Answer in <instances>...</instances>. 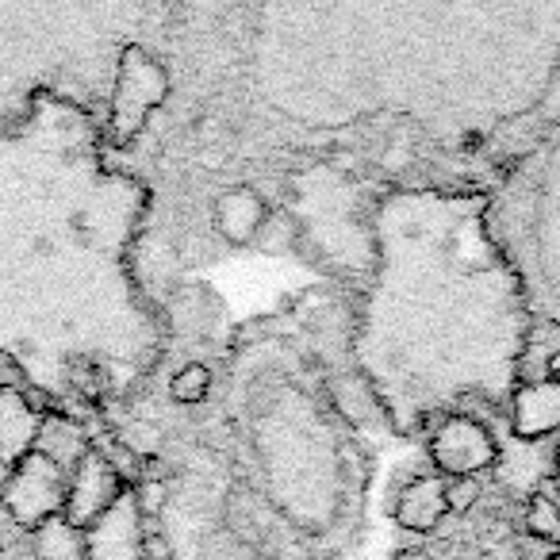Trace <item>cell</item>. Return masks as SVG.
<instances>
[{"label": "cell", "mask_w": 560, "mask_h": 560, "mask_svg": "<svg viewBox=\"0 0 560 560\" xmlns=\"http://www.w3.org/2000/svg\"><path fill=\"white\" fill-rule=\"evenodd\" d=\"M4 506L20 526L39 529L47 518H58L66 506V472L47 460L43 453H27L12 465V476L4 483Z\"/></svg>", "instance_id": "obj_1"}, {"label": "cell", "mask_w": 560, "mask_h": 560, "mask_svg": "<svg viewBox=\"0 0 560 560\" xmlns=\"http://www.w3.org/2000/svg\"><path fill=\"white\" fill-rule=\"evenodd\" d=\"M119 495H124V480L112 468V460H104L101 453H85L81 465L73 468V476L66 480L62 518L78 529H89L108 518L112 506L119 503Z\"/></svg>", "instance_id": "obj_2"}, {"label": "cell", "mask_w": 560, "mask_h": 560, "mask_svg": "<svg viewBox=\"0 0 560 560\" xmlns=\"http://www.w3.org/2000/svg\"><path fill=\"white\" fill-rule=\"evenodd\" d=\"M430 457L450 480H472L476 472H483L495 460V442L480 422L453 415L438 427L434 442H430Z\"/></svg>", "instance_id": "obj_3"}, {"label": "cell", "mask_w": 560, "mask_h": 560, "mask_svg": "<svg viewBox=\"0 0 560 560\" xmlns=\"http://www.w3.org/2000/svg\"><path fill=\"white\" fill-rule=\"evenodd\" d=\"M39 430L43 419L27 404V396H20L12 388H0V460L4 465L24 460L35 450V442H39Z\"/></svg>", "instance_id": "obj_4"}, {"label": "cell", "mask_w": 560, "mask_h": 560, "mask_svg": "<svg viewBox=\"0 0 560 560\" xmlns=\"http://www.w3.org/2000/svg\"><path fill=\"white\" fill-rule=\"evenodd\" d=\"M211 215H215V231L223 234L231 246H246V242H254L257 231L265 226L269 208H265V200L254 192V188L238 185V188H226V192L219 196Z\"/></svg>", "instance_id": "obj_5"}, {"label": "cell", "mask_w": 560, "mask_h": 560, "mask_svg": "<svg viewBox=\"0 0 560 560\" xmlns=\"http://www.w3.org/2000/svg\"><path fill=\"white\" fill-rule=\"evenodd\" d=\"M450 514V499H445V480L442 476H419L411 480L396 499V522L404 529H434L438 522Z\"/></svg>", "instance_id": "obj_6"}, {"label": "cell", "mask_w": 560, "mask_h": 560, "mask_svg": "<svg viewBox=\"0 0 560 560\" xmlns=\"http://www.w3.org/2000/svg\"><path fill=\"white\" fill-rule=\"evenodd\" d=\"M514 430L522 438H541L560 430V384L534 381L514 396Z\"/></svg>", "instance_id": "obj_7"}, {"label": "cell", "mask_w": 560, "mask_h": 560, "mask_svg": "<svg viewBox=\"0 0 560 560\" xmlns=\"http://www.w3.org/2000/svg\"><path fill=\"white\" fill-rule=\"evenodd\" d=\"M35 552L39 560H89V537L58 514L35 529Z\"/></svg>", "instance_id": "obj_8"}, {"label": "cell", "mask_w": 560, "mask_h": 560, "mask_svg": "<svg viewBox=\"0 0 560 560\" xmlns=\"http://www.w3.org/2000/svg\"><path fill=\"white\" fill-rule=\"evenodd\" d=\"M35 453H43L47 460H55L58 468H78L81 457H85V438H81L78 427H70V422H43L39 430V442H35Z\"/></svg>", "instance_id": "obj_9"}, {"label": "cell", "mask_w": 560, "mask_h": 560, "mask_svg": "<svg viewBox=\"0 0 560 560\" xmlns=\"http://www.w3.org/2000/svg\"><path fill=\"white\" fill-rule=\"evenodd\" d=\"M526 529L541 541L557 545L560 541V506L549 495H534L526 506Z\"/></svg>", "instance_id": "obj_10"}, {"label": "cell", "mask_w": 560, "mask_h": 560, "mask_svg": "<svg viewBox=\"0 0 560 560\" xmlns=\"http://www.w3.org/2000/svg\"><path fill=\"white\" fill-rule=\"evenodd\" d=\"M208 388H211V373L203 365H185V369H177L173 373V381H170V396L177 399V404H200L203 396H208Z\"/></svg>", "instance_id": "obj_11"}, {"label": "cell", "mask_w": 560, "mask_h": 560, "mask_svg": "<svg viewBox=\"0 0 560 560\" xmlns=\"http://www.w3.org/2000/svg\"><path fill=\"white\" fill-rule=\"evenodd\" d=\"M200 560H254V549H246V545L226 534V529H219V534H211L208 541H203Z\"/></svg>", "instance_id": "obj_12"}, {"label": "cell", "mask_w": 560, "mask_h": 560, "mask_svg": "<svg viewBox=\"0 0 560 560\" xmlns=\"http://www.w3.org/2000/svg\"><path fill=\"white\" fill-rule=\"evenodd\" d=\"M131 499H135V511H142V514H150V518H154V514L165 506V488H162V483H154V480H147V483H139V488H135Z\"/></svg>", "instance_id": "obj_13"}, {"label": "cell", "mask_w": 560, "mask_h": 560, "mask_svg": "<svg viewBox=\"0 0 560 560\" xmlns=\"http://www.w3.org/2000/svg\"><path fill=\"white\" fill-rule=\"evenodd\" d=\"M445 499H450V511H465L476 499L472 480H445Z\"/></svg>", "instance_id": "obj_14"}, {"label": "cell", "mask_w": 560, "mask_h": 560, "mask_svg": "<svg viewBox=\"0 0 560 560\" xmlns=\"http://www.w3.org/2000/svg\"><path fill=\"white\" fill-rule=\"evenodd\" d=\"M396 560H430V557H427V552H422V549H404Z\"/></svg>", "instance_id": "obj_15"}, {"label": "cell", "mask_w": 560, "mask_h": 560, "mask_svg": "<svg viewBox=\"0 0 560 560\" xmlns=\"http://www.w3.org/2000/svg\"><path fill=\"white\" fill-rule=\"evenodd\" d=\"M549 381H557V384H560V353L549 361Z\"/></svg>", "instance_id": "obj_16"}, {"label": "cell", "mask_w": 560, "mask_h": 560, "mask_svg": "<svg viewBox=\"0 0 560 560\" xmlns=\"http://www.w3.org/2000/svg\"><path fill=\"white\" fill-rule=\"evenodd\" d=\"M557 491H560V453H557Z\"/></svg>", "instance_id": "obj_17"}, {"label": "cell", "mask_w": 560, "mask_h": 560, "mask_svg": "<svg viewBox=\"0 0 560 560\" xmlns=\"http://www.w3.org/2000/svg\"><path fill=\"white\" fill-rule=\"evenodd\" d=\"M0 557H4V541H0Z\"/></svg>", "instance_id": "obj_18"}]
</instances>
